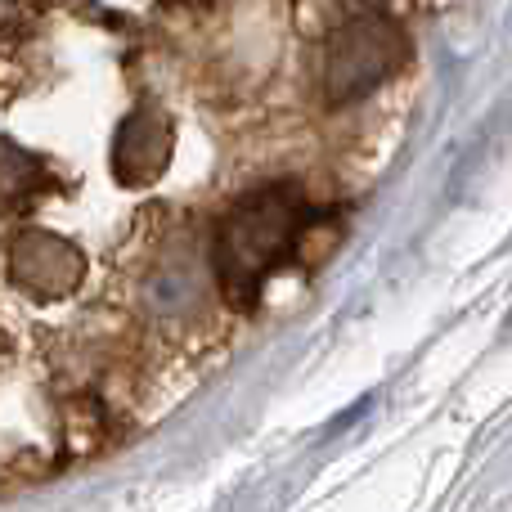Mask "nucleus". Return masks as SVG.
Segmentation results:
<instances>
[{"mask_svg":"<svg viewBox=\"0 0 512 512\" xmlns=\"http://www.w3.org/2000/svg\"><path fill=\"white\" fill-rule=\"evenodd\" d=\"M405 59V36L396 23L378 14L351 18L328 45V95L333 99H360L369 95L378 81H387Z\"/></svg>","mask_w":512,"mask_h":512,"instance_id":"2","label":"nucleus"},{"mask_svg":"<svg viewBox=\"0 0 512 512\" xmlns=\"http://www.w3.org/2000/svg\"><path fill=\"white\" fill-rule=\"evenodd\" d=\"M171 158V126L158 113H135L126 117L122 135L113 149V167L126 185H149Z\"/></svg>","mask_w":512,"mask_h":512,"instance_id":"4","label":"nucleus"},{"mask_svg":"<svg viewBox=\"0 0 512 512\" xmlns=\"http://www.w3.org/2000/svg\"><path fill=\"white\" fill-rule=\"evenodd\" d=\"M369 405H373V400H369V396H364V400H355V405H351V409H342V414H337V418H333V423H328V427H324V436H337V432H342V427L360 423V414H369Z\"/></svg>","mask_w":512,"mask_h":512,"instance_id":"5","label":"nucleus"},{"mask_svg":"<svg viewBox=\"0 0 512 512\" xmlns=\"http://www.w3.org/2000/svg\"><path fill=\"white\" fill-rule=\"evenodd\" d=\"M9 265H14V279L36 297H63L81 279V252L59 234H23Z\"/></svg>","mask_w":512,"mask_h":512,"instance_id":"3","label":"nucleus"},{"mask_svg":"<svg viewBox=\"0 0 512 512\" xmlns=\"http://www.w3.org/2000/svg\"><path fill=\"white\" fill-rule=\"evenodd\" d=\"M315 216L297 185H265L221 216L212 234V270L234 310H252L261 301L270 274L288 265Z\"/></svg>","mask_w":512,"mask_h":512,"instance_id":"1","label":"nucleus"}]
</instances>
